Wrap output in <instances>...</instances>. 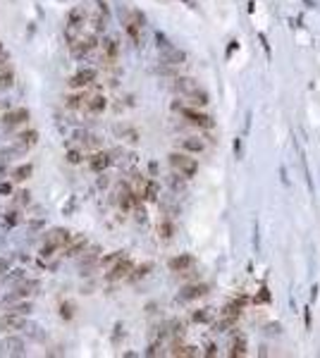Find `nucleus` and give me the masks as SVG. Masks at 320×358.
Returning <instances> with one entry per match:
<instances>
[{"label": "nucleus", "instance_id": "7", "mask_svg": "<svg viewBox=\"0 0 320 358\" xmlns=\"http://www.w3.org/2000/svg\"><path fill=\"white\" fill-rule=\"evenodd\" d=\"M93 48H96V34H81L77 41L70 43V51L74 57H84V55H89Z\"/></svg>", "mask_w": 320, "mask_h": 358}, {"label": "nucleus", "instance_id": "3", "mask_svg": "<svg viewBox=\"0 0 320 358\" xmlns=\"http://www.w3.org/2000/svg\"><path fill=\"white\" fill-rule=\"evenodd\" d=\"M158 55H160V62L162 65H170V67H177V65H184L187 62V53L175 48L172 43H162L158 46Z\"/></svg>", "mask_w": 320, "mask_h": 358}, {"label": "nucleus", "instance_id": "11", "mask_svg": "<svg viewBox=\"0 0 320 358\" xmlns=\"http://www.w3.org/2000/svg\"><path fill=\"white\" fill-rule=\"evenodd\" d=\"M29 120V110L27 107H15V110H7L2 115V125L5 127H17V125H24Z\"/></svg>", "mask_w": 320, "mask_h": 358}, {"label": "nucleus", "instance_id": "21", "mask_svg": "<svg viewBox=\"0 0 320 358\" xmlns=\"http://www.w3.org/2000/svg\"><path fill=\"white\" fill-rule=\"evenodd\" d=\"M89 165H91L93 172H103L107 165H110V155H107V153H93L89 158Z\"/></svg>", "mask_w": 320, "mask_h": 358}, {"label": "nucleus", "instance_id": "13", "mask_svg": "<svg viewBox=\"0 0 320 358\" xmlns=\"http://www.w3.org/2000/svg\"><path fill=\"white\" fill-rule=\"evenodd\" d=\"M72 239V234L67 232V230H60V227H55V230H51L48 232V236H46V244H51V246H55V249H65L67 246V241Z\"/></svg>", "mask_w": 320, "mask_h": 358}, {"label": "nucleus", "instance_id": "28", "mask_svg": "<svg viewBox=\"0 0 320 358\" xmlns=\"http://www.w3.org/2000/svg\"><path fill=\"white\" fill-rule=\"evenodd\" d=\"M36 141H38V134H36V131H24V134H19V148H31Z\"/></svg>", "mask_w": 320, "mask_h": 358}, {"label": "nucleus", "instance_id": "14", "mask_svg": "<svg viewBox=\"0 0 320 358\" xmlns=\"http://www.w3.org/2000/svg\"><path fill=\"white\" fill-rule=\"evenodd\" d=\"M24 322H27V315L5 313V315H0V332H7V330H22Z\"/></svg>", "mask_w": 320, "mask_h": 358}, {"label": "nucleus", "instance_id": "43", "mask_svg": "<svg viewBox=\"0 0 320 358\" xmlns=\"http://www.w3.org/2000/svg\"><path fill=\"white\" fill-rule=\"evenodd\" d=\"M17 203H29V194H27V191H19V194H17Z\"/></svg>", "mask_w": 320, "mask_h": 358}, {"label": "nucleus", "instance_id": "42", "mask_svg": "<svg viewBox=\"0 0 320 358\" xmlns=\"http://www.w3.org/2000/svg\"><path fill=\"white\" fill-rule=\"evenodd\" d=\"M0 194H2V196H5V194L10 196V194H12V184H0Z\"/></svg>", "mask_w": 320, "mask_h": 358}, {"label": "nucleus", "instance_id": "9", "mask_svg": "<svg viewBox=\"0 0 320 358\" xmlns=\"http://www.w3.org/2000/svg\"><path fill=\"white\" fill-rule=\"evenodd\" d=\"M208 294V284H203V282H196V284H187L182 291H179V301H194V299H201V296H206Z\"/></svg>", "mask_w": 320, "mask_h": 358}, {"label": "nucleus", "instance_id": "18", "mask_svg": "<svg viewBox=\"0 0 320 358\" xmlns=\"http://www.w3.org/2000/svg\"><path fill=\"white\" fill-rule=\"evenodd\" d=\"M184 101H187V105H191V107H203V105H208V93L201 91V89H196V91H191V93H187Z\"/></svg>", "mask_w": 320, "mask_h": 358}, {"label": "nucleus", "instance_id": "46", "mask_svg": "<svg viewBox=\"0 0 320 358\" xmlns=\"http://www.w3.org/2000/svg\"><path fill=\"white\" fill-rule=\"evenodd\" d=\"M2 53H5V48H2V43H0V55H2Z\"/></svg>", "mask_w": 320, "mask_h": 358}, {"label": "nucleus", "instance_id": "1", "mask_svg": "<svg viewBox=\"0 0 320 358\" xmlns=\"http://www.w3.org/2000/svg\"><path fill=\"white\" fill-rule=\"evenodd\" d=\"M167 160H170V165H172L175 172H179L182 177H187V179H191L196 172H198V162H196L194 158H189L187 153H170Z\"/></svg>", "mask_w": 320, "mask_h": 358}, {"label": "nucleus", "instance_id": "40", "mask_svg": "<svg viewBox=\"0 0 320 358\" xmlns=\"http://www.w3.org/2000/svg\"><path fill=\"white\" fill-rule=\"evenodd\" d=\"M5 225L15 227V225H17V215H15V213H7V217H5Z\"/></svg>", "mask_w": 320, "mask_h": 358}, {"label": "nucleus", "instance_id": "25", "mask_svg": "<svg viewBox=\"0 0 320 358\" xmlns=\"http://www.w3.org/2000/svg\"><path fill=\"white\" fill-rule=\"evenodd\" d=\"M89 112H103L106 110V98L103 96H89V105H86Z\"/></svg>", "mask_w": 320, "mask_h": 358}, {"label": "nucleus", "instance_id": "30", "mask_svg": "<svg viewBox=\"0 0 320 358\" xmlns=\"http://www.w3.org/2000/svg\"><path fill=\"white\" fill-rule=\"evenodd\" d=\"M151 270H153V265H151V263H143V265H139V268H134V270H132L129 280H132V282H136L139 277H146V275H148Z\"/></svg>", "mask_w": 320, "mask_h": 358}, {"label": "nucleus", "instance_id": "6", "mask_svg": "<svg viewBox=\"0 0 320 358\" xmlns=\"http://www.w3.org/2000/svg\"><path fill=\"white\" fill-rule=\"evenodd\" d=\"M182 112V117L187 120V122H191V125H196V127H203V129H211L213 127V117L211 115H206V112H201V110H196V107H179V105H175Z\"/></svg>", "mask_w": 320, "mask_h": 358}, {"label": "nucleus", "instance_id": "34", "mask_svg": "<svg viewBox=\"0 0 320 358\" xmlns=\"http://www.w3.org/2000/svg\"><path fill=\"white\" fill-rule=\"evenodd\" d=\"M12 81H15L12 72H7V70L0 72V89H10V86H12Z\"/></svg>", "mask_w": 320, "mask_h": 358}, {"label": "nucleus", "instance_id": "19", "mask_svg": "<svg viewBox=\"0 0 320 358\" xmlns=\"http://www.w3.org/2000/svg\"><path fill=\"white\" fill-rule=\"evenodd\" d=\"M196 89H198V84H196V79H191V77H177L175 79V91L182 93V96H187V93H191Z\"/></svg>", "mask_w": 320, "mask_h": 358}, {"label": "nucleus", "instance_id": "37", "mask_svg": "<svg viewBox=\"0 0 320 358\" xmlns=\"http://www.w3.org/2000/svg\"><path fill=\"white\" fill-rule=\"evenodd\" d=\"M7 277V282H19V280H24L27 275H24V270H12V275H5Z\"/></svg>", "mask_w": 320, "mask_h": 358}, {"label": "nucleus", "instance_id": "36", "mask_svg": "<svg viewBox=\"0 0 320 358\" xmlns=\"http://www.w3.org/2000/svg\"><path fill=\"white\" fill-rule=\"evenodd\" d=\"M72 315H74V306L72 304L60 306V318H62V320H72Z\"/></svg>", "mask_w": 320, "mask_h": 358}, {"label": "nucleus", "instance_id": "26", "mask_svg": "<svg viewBox=\"0 0 320 358\" xmlns=\"http://www.w3.org/2000/svg\"><path fill=\"white\" fill-rule=\"evenodd\" d=\"M31 172H34V167L29 162H24V165H19L17 170L12 172V177H15V181H24V179L31 177Z\"/></svg>", "mask_w": 320, "mask_h": 358}, {"label": "nucleus", "instance_id": "12", "mask_svg": "<svg viewBox=\"0 0 320 358\" xmlns=\"http://www.w3.org/2000/svg\"><path fill=\"white\" fill-rule=\"evenodd\" d=\"M194 256H189V253H182V256H175V258H170V263H167V268L172 270V272H187V270L194 268Z\"/></svg>", "mask_w": 320, "mask_h": 358}, {"label": "nucleus", "instance_id": "23", "mask_svg": "<svg viewBox=\"0 0 320 358\" xmlns=\"http://www.w3.org/2000/svg\"><path fill=\"white\" fill-rule=\"evenodd\" d=\"M84 19H86V12L84 7H72L70 17H67V24H74V26H84Z\"/></svg>", "mask_w": 320, "mask_h": 358}, {"label": "nucleus", "instance_id": "27", "mask_svg": "<svg viewBox=\"0 0 320 358\" xmlns=\"http://www.w3.org/2000/svg\"><path fill=\"white\" fill-rule=\"evenodd\" d=\"M158 234L165 239V241H170V239H172V234H175V225H172L170 220H162V222L158 225Z\"/></svg>", "mask_w": 320, "mask_h": 358}, {"label": "nucleus", "instance_id": "35", "mask_svg": "<svg viewBox=\"0 0 320 358\" xmlns=\"http://www.w3.org/2000/svg\"><path fill=\"white\" fill-rule=\"evenodd\" d=\"M184 179H187V177H182L179 172H175V175L170 177V184H172V189H175V191H182V189H184Z\"/></svg>", "mask_w": 320, "mask_h": 358}, {"label": "nucleus", "instance_id": "20", "mask_svg": "<svg viewBox=\"0 0 320 358\" xmlns=\"http://www.w3.org/2000/svg\"><path fill=\"white\" fill-rule=\"evenodd\" d=\"M179 146H182V151H187V153H201V151L206 148V143L201 141L198 136H187V139L179 141Z\"/></svg>", "mask_w": 320, "mask_h": 358}, {"label": "nucleus", "instance_id": "4", "mask_svg": "<svg viewBox=\"0 0 320 358\" xmlns=\"http://www.w3.org/2000/svg\"><path fill=\"white\" fill-rule=\"evenodd\" d=\"M27 354V344L22 337H5L0 339V358H17Z\"/></svg>", "mask_w": 320, "mask_h": 358}, {"label": "nucleus", "instance_id": "45", "mask_svg": "<svg viewBox=\"0 0 320 358\" xmlns=\"http://www.w3.org/2000/svg\"><path fill=\"white\" fill-rule=\"evenodd\" d=\"M182 2H187L189 7H196V2H194V0H182Z\"/></svg>", "mask_w": 320, "mask_h": 358}, {"label": "nucleus", "instance_id": "15", "mask_svg": "<svg viewBox=\"0 0 320 358\" xmlns=\"http://www.w3.org/2000/svg\"><path fill=\"white\" fill-rule=\"evenodd\" d=\"M120 57V43L115 38H106L103 41V62L106 65H115Z\"/></svg>", "mask_w": 320, "mask_h": 358}, {"label": "nucleus", "instance_id": "29", "mask_svg": "<svg viewBox=\"0 0 320 358\" xmlns=\"http://www.w3.org/2000/svg\"><path fill=\"white\" fill-rule=\"evenodd\" d=\"M125 256H122V251H115V253H110V256H106V258H101V268L103 270H110L117 260H122Z\"/></svg>", "mask_w": 320, "mask_h": 358}, {"label": "nucleus", "instance_id": "32", "mask_svg": "<svg viewBox=\"0 0 320 358\" xmlns=\"http://www.w3.org/2000/svg\"><path fill=\"white\" fill-rule=\"evenodd\" d=\"M213 318V308H201L194 313V322H211Z\"/></svg>", "mask_w": 320, "mask_h": 358}, {"label": "nucleus", "instance_id": "8", "mask_svg": "<svg viewBox=\"0 0 320 358\" xmlns=\"http://www.w3.org/2000/svg\"><path fill=\"white\" fill-rule=\"evenodd\" d=\"M132 270H134V263H132V258H122V260H117L112 268L107 270V280L110 282H120V280H129V275H132Z\"/></svg>", "mask_w": 320, "mask_h": 358}, {"label": "nucleus", "instance_id": "24", "mask_svg": "<svg viewBox=\"0 0 320 358\" xmlns=\"http://www.w3.org/2000/svg\"><path fill=\"white\" fill-rule=\"evenodd\" d=\"M230 356L237 358V356H246V339L244 337H237V339L232 341L230 346Z\"/></svg>", "mask_w": 320, "mask_h": 358}, {"label": "nucleus", "instance_id": "22", "mask_svg": "<svg viewBox=\"0 0 320 358\" xmlns=\"http://www.w3.org/2000/svg\"><path fill=\"white\" fill-rule=\"evenodd\" d=\"M5 313H15V315H29L31 313V304L29 301H15V304H7Z\"/></svg>", "mask_w": 320, "mask_h": 358}, {"label": "nucleus", "instance_id": "31", "mask_svg": "<svg viewBox=\"0 0 320 358\" xmlns=\"http://www.w3.org/2000/svg\"><path fill=\"white\" fill-rule=\"evenodd\" d=\"M143 201H158V184L148 179L146 184V191H143Z\"/></svg>", "mask_w": 320, "mask_h": 358}, {"label": "nucleus", "instance_id": "44", "mask_svg": "<svg viewBox=\"0 0 320 358\" xmlns=\"http://www.w3.org/2000/svg\"><path fill=\"white\" fill-rule=\"evenodd\" d=\"M215 354H217V351H215V346H213V344H208V351H206V356H215Z\"/></svg>", "mask_w": 320, "mask_h": 358}, {"label": "nucleus", "instance_id": "10", "mask_svg": "<svg viewBox=\"0 0 320 358\" xmlns=\"http://www.w3.org/2000/svg\"><path fill=\"white\" fill-rule=\"evenodd\" d=\"M93 81H96V70H81L70 79V86L77 91H84L86 86H91Z\"/></svg>", "mask_w": 320, "mask_h": 358}, {"label": "nucleus", "instance_id": "33", "mask_svg": "<svg viewBox=\"0 0 320 358\" xmlns=\"http://www.w3.org/2000/svg\"><path fill=\"white\" fill-rule=\"evenodd\" d=\"M22 330H24V332H27L29 337H34V339H41V337H43V334L38 332L41 327H38L36 322H24V327H22Z\"/></svg>", "mask_w": 320, "mask_h": 358}, {"label": "nucleus", "instance_id": "39", "mask_svg": "<svg viewBox=\"0 0 320 358\" xmlns=\"http://www.w3.org/2000/svg\"><path fill=\"white\" fill-rule=\"evenodd\" d=\"M7 270H10V260L7 258H0V277L7 275Z\"/></svg>", "mask_w": 320, "mask_h": 358}, {"label": "nucleus", "instance_id": "16", "mask_svg": "<svg viewBox=\"0 0 320 358\" xmlns=\"http://www.w3.org/2000/svg\"><path fill=\"white\" fill-rule=\"evenodd\" d=\"M84 249H86V236L77 234V236H72L67 241V246L62 249V253L65 256H79V253H84Z\"/></svg>", "mask_w": 320, "mask_h": 358}, {"label": "nucleus", "instance_id": "5", "mask_svg": "<svg viewBox=\"0 0 320 358\" xmlns=\"http://www.w3.org/2000/svg\"><path fill=\"white\" fill-rule=\"evenodd\" d=\"M36 289H38V282H34V280H24L22 284L15 286V291H10V294L2 299V306L15 304V301H27V299L34 294Z\"/></svg>", "mask_w": 320, "mask_h": 358}, {"label": "nucleus", "instance_id": "17", "mask_svg": "<svg viewBox=\"0 0 320 358\" xmlns=\"http://www.w3.org/2000/svg\"><path fill=\"white\" fill-rule=\"evenodd\" d=\"M65 105L72 107V110H86V105H89V96H86L84 91H79V93H72V96H67V98H65Z\"/></svg>", "mask_w": 320, "mask_h": 358}, {"label": "nucleus", "instance_id": "2", "mask_svg": "<svg viewBox=\"0 0 320 358\" xmlns=\"http://www.w3.org/2000/svg\"><path fill=\"white\" fill-rule=\"evenodd\" d=\"M241 308H244V299H237V301H232L225 310H222V315H220V320H217V330L220 332H227V330H232L234 325H237V320H239V315H241Z\"/></svg>", "mask_w": 320, "mask_h": 358}, {"label": "nucleus", "instance_id": "41", "mask_svg": "<svg viewBox=\"0 0 320 358\" xmlns=\"http://www.w3.org/2000/svg\"><path fill=\"white\" fill-rule=\"evenodd\" d=\"M256 301L261 304V301H270V294H267V289H261V294L256 296Z\"/></svg>", "mask_w": 320, "mask_h": 358}, {"label": "nucleus", "instance_id": "38", "mask_svg": "<svg viewBox=\"0 0 320 358\" xmlns=\"http://www.w3.org/2000/svg\"><path fill=\"white\" fill-rule=\"evenodd\" d=\"M67 162L79 165V162H81V153H79V151H67Z\"/></svg>", "mask_w": 320, "mask_h": 358}]
</instances>
